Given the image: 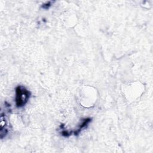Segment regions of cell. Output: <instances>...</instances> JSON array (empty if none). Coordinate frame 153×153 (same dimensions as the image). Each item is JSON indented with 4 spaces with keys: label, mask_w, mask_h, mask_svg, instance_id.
<instances>
[{
    "label": "cell",
    "mask_w": 153,
    "mask_h": 153,
    "mask_svg": "<svg viewBox=\"0 0 153 153\" xmlns=\"http://www.w3.org/2000/svg\"><path fill=\"white\" fill-rule=\"evenodd\" d=\"M30 97V92L22 86L16 88V105L18 108L23 107L26 104Z\"/></svg>",
    "instance_id": "6da1fadb"
},
{
    "label": "cell",
    "mask_w": 153,
    "mask_h": 153,
    "mask_svg": "<svg viewBox=\"0 0 153 153\" xmlns=\"http://www.w3.org/2000/svg\"><path fill=\"white\" fill-rule=\"evenodd\" d=\"M91 120H92V119H91L90 118H85L84 120H83V121L82 123L80 125V126H79V129H77V130H76V131L74 132L75 135H79V133L80 132H81V130H82V129H83V128L86 127V126H87V124H88L90 122Z\"/></svg>",
    "instance_id": "7a4b0ae2"
},
{
    "label": "cell",
    "mask_w": 153,
    "mask_h": 153,
    "mask_svg": "<svg viewBox=\"0 0 153 153\" xmlns=\"http://www.w3.org/2000/svg\"><path fill=\"white\" fill-rule=\"evenodd\" d=\"M43 5L42 6V7H43V9H48L50 6H51V2H48V3H45V4H43Z\"/></svg>",
    "instance_id": "3957f363"
},
{
    "label": "cell",
    "mask_w": 153,
    "mask_h": 153,
    "mask_svg": "<svg viewBox=\"0 0 153 153\" xmlns=\"http://www.w3.org/2000/svg\"><path fill=\"white\" fill-rule=\"evenodd\" d=\"M62 134L63 136H66V137H68V136H69L70 135H71V133H69L68 131H66V130H64V131H63L62 132Z\"/></svg>",
    "instance_id": "277c9868"
}]
</instances>
